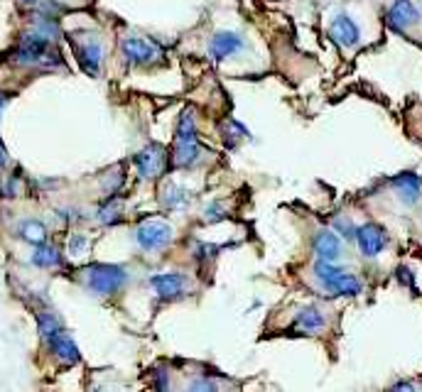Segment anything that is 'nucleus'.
I'll list each match as a JSON object with an SVG mask.
<instances>
[{
	"mask_svg": "<svg viewBox=\"0 0 422 392\" xmlns=\"http://www.w3.org/2000/svg\"><path fill=\"white\" fill-rule=\"evenodd\" d=\"M136 170L143 180H157L165 175L167 165H170V152L162 145H147L143 152L136 155Z\"/></svg>",
	"mask_w": 422,
	"mask_h": 392,
	"instance_id": "obj_6",
	"label": "nucleus"
},
{
	"mask_svg": "<svg viewBox=\"0 0 422 392\" xmlns=\"http://www.w3.org/2000/svg\"><path fill=\"white\" fill-rule=\"evenodd\" d=\"M315 275H317V280L324 285V290L331 292V295L359 297L361 292H364V282H361L356 275H351V272H346V270H341V267H336L334 262L319 260L315 265Z\"/></svg>",
	"mask_w": 422,
	"mask_h": 392,
	"instance_id": "obj_2",
	"label": "nucleus"
},
{
	"mask_svg": "<svg viewBox=\"0 0 422 392\" xmlns=\"http://www.w3.org/2000/svg\"><path fill=\"white\" fill-rule=\"evenodd\" d=\"M292 326H295L297 331H302V334H319V331H324L327 319L317 306H302V309L297 311Z\"/></svg>",
	"mask_w": 422,
	"mask_h": 392,
	"instance_id": "obj_16",
	"label": "nucleus"
},
{
	"mask_svg": "<svg viewBox=\"0 0 422 392\" xmlns=\"http://www.w3.org/2000/svg\"><path fill=\"white\" fill-rule=\"evenodd\" d=\"M8 165V150H5V145L0 142V170Z\"/></svg>",
	"mask_w": 422,
	"mask_h": 392,
	"instance_id": "obj_26",
	"label": "nucleus"
},
{
	"mask_svg": "<svg viewBox=\"0 0 422 392\" xmlns=\"http://www.w3.org/2000/svg\"><path fill=\"white\" fill-rule=\"evenodd\" d=\"M385 18H388V25L395 32H405L408 27L420 22V10L413 5V0H395Z\"/></svg>",
	"mask_w": 422,
	"mask_h": 392,
	"instance_id": "obj_10",
	"label": "nucleus"
},
{
	"mask_svg": "<svg viewBox=\"0 0 422 392\" xmlns=\"http://www.w3.org/2000/svg\"><path fill=\"white\" fill-rule=\"evenodd\" d=\"M88 248V238L81 236V233H77V236H72V241H69V255H81L84 250Z\"/></svg>",
	"mask_w": 422,
	"mask_h": 392,
	"instance_id": "obj_23",
	"label": "nucleus"
},
{
	"mask_svg": "<svg viewBox=\"0 0 422 392\" xmlns=\"http://www.w3.org/2000/svg\"><path fill=\"white\" fill-rule=\"evenodd\" d=\"M172 238H175V231H172V226L165 221H145L143 226H138V231H136L138 245L147 252L165 250V248L172 243Z\"/></svg>",
	"mask_w": 422,
	"mask_h": 392,
	"instance_id": "obj_5",
	"label": "nucleus"
},
{
	"mask_svg": "<svg viewBox=\"0 0 422 392\" xmlns=\"http://www.w3.org/2000/svg\"><path fill=\"white\" fill-rule=\"evenodd\" d=\"M356 243L366 257H378L388 248V233L378 223H364L356 228Z\"/></svg>",
	"mask_w": 422,
	"mask_h": 392,
	"instance_id": "obj_8",
	"label": "nucleus"
},
{
	"mask_svg": "<svg viewBox=\"0 0 422 392\" xmlns=\"http://www.w3.org/2000/svg\"><path fill=\"white\" fill-rule=\"evenodd\" d=\"M84 282L91 292L101 297H111L123 290L128 282V270L121 265H106V262H96L84 270Z\"/></svg>",
	"mask_w": 422,
	"mask_h": 392,
	"instance_id": "obj_3",
	"label": "nucleus"
},
{
	"mask_svg": "<svg viewBox=\"0 0 422 392\" xmlns=\"http://www.w3.org/2000/svg\"><path fill=\"white\" fill-rule=\"evenodd\" d=\"M150 287L157 292L160 299H180L187 292V277L182 272H162V275L150 277Z\"/></svg>",
	"mask_w": 422,
	"mask_h": 392,
	"instance_id": "obj_9",
	"label": "nucleus"
},
{
	"mask_svg": "<svg viewBox=\"0 0 422 392\" xmlns=\"http://www.w3.org/2000/svg\"><path fill=\"white\" fill-rule=\"evenodd\" d=\"M18 233H20V238H22V241L32 243V245L47 243V226H44L42 221H34V218H27V221L20 223Z\"/></svg>",
	"mask_w": 422,
	"mask_h": 392,
	"instance_id": "obj_18",
	"label": "nucleus"
},
{
	"mask_svg": "<svg viewBox=\"0 0 422 392\" xmlns=\"http://www.w3.org/2000/svg\"><path fill=\"white\" fill-rule=\"evenodd\" d=\"M47 346L64 365H74V363H79V360H81V356H79V346L74 344V339L64 329L57 331L52 339H47Z\"/></svg>",
	"mask_w": 422,
	"mask_h": 392,
	"instance_id": "obj_15",
	"label": "nucleus"
},
{
	"mask_svg": "<svg viewBox=\"0 0 422 392\" xmlns=\"http://www.w3.org/2000/svg\"><path fill=\"white\" fill-rule=\"evenodd\" d=\"M8 101H10V93H5V91H0V116H3V111H5V106H8Z\"/></svg>",
	"mask_w": 422,
	"mask_h": 392,
	"instance_id": "obj_27",
	"label": "nucleus"
},
{
	"mask_svg": "<svg viewBox=\"0 0 422 392\" xmlns=\"http://www.w3.org/2000/svg\"><path fill=\"white\" fill-rule=\"evenodd\" d=\"M398 275H400V280H403V282H408V285H413V277H410V275H413V272H410L408 267H400Z\"/></svg>",
	"mask_w": 422,
	"mask_h": 392,
	"instance_id": "obj_25",
	"label": "nucleus"
},
{
	"mask_svg": "<svg viewBox=\"0 0 422 392\" xmlns=\"http://www.w3.org/2000/svg\"><path fill=\"white\" fill-rule=\"evenodd\" d=\"M37 329H39V336H42L44 341L52 339L57 331H62V321H59V316L54 314V311H39L37 314Z\"/></svg>",
	"mask_w": 422,
	"mask_h": 392,
	"instance_id": "obj_19",
	"label": "nucleus"
},
{
	"mask_svg": "<svg viewBox=\"0 0 422 392\" xmlns=\"http://www.w3.org/2000/svg\"><path fill=\"white\" fill-rule=\"evenodd\" d=\"M315 252L319 255V260H327V262H336L344 252V245H341V238L336 236L334 228H322L317 231L315 236Z\"/></svg>",
	"mask_w": 422,
	"mask_h": 392,
	"instance_id": "obj_12",
	"label": "nucleus"
},
{
	"mask_svg": "<svg viewBox=\"0 0 422 392\" xmlns=\"http://www.w3.org/2000/svg\"><path fill=\"white\" fill-rule=\"evenodd\" d=\"M72 47L74 52H77L79 67H81L88 76H98V74H101V64H103V44L98 42L93 34H74Z\"/></svg>",
	"mask_w": 422,
	"mask_h": 392,
	"instance_id": "obj_4",
	"label": "nucleus"
},
{
	"mask_svg": "<svg viewBox=\"0 0 422 392\" xmlns=\"http://www.w3.org/2000/svg\"><path fill=\"white\" fill-rule=\"evenodd\" d=\"M202 160V145L197 137V118L194 111L187 108L180 118L177 126V140H175V152H172V162L177 167H192Z\"/></svg>",
	"mask_w": 422,
	"mask_h": 392,
	"instance_id": "obj_1",
	"label": "nucleus"
},
{
	"mask_svg": "<svg viewBox=\"0 0 422 392\" xmlns=\"http://www.w3.org/2000/svg\"><path fill=\"white\" fill-rule=\"evenodd\" d=\"M393 388L395 390H415V385L413 383H395Z\"/></svg>",
	"mask_w": 422,
	"mask_h": 392,
	"instance_id": "obj_28",
	"label": "nucleus"
},
{
	"mask_svg": "<svg viewBox=\"0 0 422 392\" xmlns=\"http://www.w3.org/2000/svg\"><path fill=\"white\" fill-rule=\"evenodd\" d=\"M329 34H331V39H334V42L339 44V47H344V49L356 47V44H359V39H361L359 25H356L349 15H336L334 22H331V27H329Z\"/></svg>",
	"mask_w": 422,
	"mask_h": 392,
	"instance_id": "obj_11",
	"label": "nucleus"
},
{
	"mask_svg": "<svg viewBox=\"0 0 422 392\" xmlns=\"http://www.w3.org/2000/svg\"><path fill=\"white\" fill-rule=\"evenodd\" d=\"M121 47H123V57H126L131 64H136V67L152 64V62H157V59L165 57V49H162L157 42H152V39L128 37V39H123Z\"/></svg>",
	"mask_w": 422,
	"mask_h": 392,
	"instance_id": "obj_7",
	"label": "nucleus"
},
{
	"mask_svg": "<svg viewBox=\"0 0 422 392\" xmlns=\"http://www.w3.org/2000/svg\"><path fill=\"white\" fill-rule=\"evenodd\" d=\"M246 47V42H243L241 34L236 32H218L213 34L211 44H209V54L211 59H216V62H223V59L233 57V54H238L241 49Z\"/></svg>",
	"mask_w": 422,
	"mask_h": 392,
	"instance_id": "obj_13",
	"label": "nucleus"
},
{
	"mask_svg": "<svg viewBox=\"0 0 422 392\" xmlns=\"http://www.w3.org/2000/svg\"><path fill=\"white\" fill-rule=\"evenodd\" d=\"M22 3H27V5H32V3H37V0H22Z\"/></svg>",
	"mask_w": 422,
	"mask_h": 392,
	"instance_id": "obj_29",
	"label": "nucleus"
},
{
	"mask_svg": "<svg viewBox=\"0 0 422 392\" xmlns=\"http://www.w3.org/2000/svg\"><path fill=\"white\" fill-rule=\"evenodd\" d=\"M218 218H223V208L221 203H213V206L206 208V221H218Z\"/></svg>",
	"mask_w": 422,
	"mask_h": 392,
	"instance_id": "obj_24",
	"label": "nucleus"
},
{
	"mask_svg": "<svg viewBox=\"0 0 422 392\" xmlns=\"http://www.w3.org/2000/svg\"><path fill=\"white\" fill-rule=\"evenodd\" d=\"M121 208H123V201L118 196H111L106 203L101 206V211H98V218H101L103 223H116L121 221Z\"/></svg>",
	"mask_w": 422,
	"mask_h": 392,
	"instance_id": "obj_21",
	"label": "nucleus"
},
{
	"mask_svg": "<svg viewBox=\"0 0 422 392\" xmlns=\"http://www.w3.org/2000/svg\"><path fill=\"white\" fill-rule=\"evenodd\" d=\"M32 265L44 267V270H49V267H59L62 265V252H59V248L49 245V243H39V245H34Z\"/></svg>",
	"mask_w": 422,
	"mask_h": 392,
	"instance_id": "obj_17",
	"label": "nucleus"
},
{
	"mask_svg": "<svg viewBox=\"0 0 422 392\" xmlns=\"http://www.w3.org/2000/svg\"><path fill=\"white\" fill-rule=\"evenodd\" d=\"M190 198H192V194L187 189H182V187H177V184H170L167 187L165 191H162V201H165V206L167 208H185L187 203H190Z\"/></svg>",
	"mask_w": 422,
	"mask_h": 392,
	"instance_id": "obj_20",
	"label": "nucleus"
},
{
	"mask_svg": "<svg viewBox=\"0 0 422 392\" xmlns=\"http://www.w3.org/2000/svg\"><path fill=\"white\" fill-rule=\"evenodd\" d=\"M393 189L405 206H415L422 198V180L415 172H403L393 180Z\"/></svg>",
	"mask_w": 422,
	"mask_h": 392,
	"instance_id": "obj_14",
	"label": "nucleus"
},
{
	"mask_svg": "<svg viewBox=\"0 0 422 392\" xmlns=\"http://www.w3.org/2000/svg\"><path fill=\"white\" fill-rule=\"evenodd\" d=\"M331 226H334V231L339 233V236H344V238H356V228H354V223L349 221L346 216H336L334 221H331Z\"/></svg>",
	"mask_w": 422,
	"mask_h": 392,
	"instance_id": "obj_22",
	"label": "nucleus"
}]
</instances>
